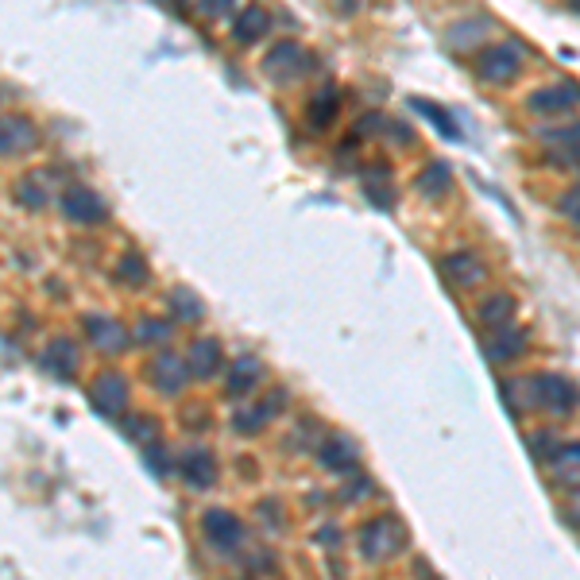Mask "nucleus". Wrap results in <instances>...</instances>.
I'll return each mask as SVG.
<instances>
[{
	"label": "nucleus",
	"mask_w": 580,
	"mask_h": 580,
	"mask_svg": "<svg viewBox=\"0 0 580 580\" xmlns=\"http://www.w3.org/2000/svg\"><path fill=\"white\" fill-rule=\"evenodd\" d=\"M356 550L364 561H372V565H383V561H391L395 553L406 550V526L403 519H395V515H372V519L360 526V534H356Z\"/></svg>",
	"instance_id": "1"
},
{
	"label": "nucleus",
	"mask_w": 580,
	"mask_h": 580,
	"mask_svg": "<svg viewBox=\"0 0 580 580\" xmlns=\"http://www.w3.org/2000/svg\"><path fill=\"white\" fill-rule=\"evenodd\" d=\"M534 410L550 414V418H573L580 410V387L569 376L557 372H538L534 376Z\"/></svg>",
	"instance_id": "2"
},
{
	"label": "nucleus",
	"mask_w": 580,
	"mask_h": 580,
	"mask_svg": "<svg viewBox=\"0 0 580 580\" xmlns=\"http://www.w3.org/2000/svg\"><path fill=\"white\" fill-rule=\"evenodd\" d=\"M522 62H526V55H522L519 43H492V47L480 51L476 74H480V82H488V86H507V82L519 78Z\"/></svg>",
	"instance_id": "3"
},
{
	"label": "nucleus",
	"mask_w": 580,
	"mask_h": 580,
	"mask_svg": "<svg viewBox=\"0 0 580 580\" xmlns=\"http://www.w3.org/2000/svg\"><path fill=\"white\" fill-rule=\"evenodd\" d=\"M202 534H205V546L217 553H236V550H244V542H248V526L236 519L232 511H225V507L205 511Z\"/></svg>",
	"instance_id": "4"
},
{
	"label": "nucleus",
	"mask_w": 580,
	"mask_h": 580,
	"mask_svg": "<svg viewBox=\"0 0 580 580\" xmlns=\"http://www.w3.org/2000/svg\"><path fill=\"white\" fill-rule=\"evenodd\" d=\"M147 376L155 383V391L159 395H167V399H178L186 387H190V364H186V356H178L174 348H159L155 356H151V364H147Z\"/></svg>",
	"instance_id": "5"
},
{
	"label": "nucleus",
	"mask_w": 580,
	"mask_h": 580,
	"mask_svg": "<svg viewBox=\"0 0 580 580\" xmlns=\"http://www.w3.org/2000/svg\"><path fill=\"white\" fill-rule=\"evenodd\" d=\"M441 275L453 290H480L488 283V260L472 248H457V252L441 256Z\"/></svg>",
	"instance_id": "6"
},
{
	"label": "nucleus",
	"mask_w": 580,
	"mask_h": 580,
	"mask_svg": "<svg viewBox=\"0 0 580 580\" xmlns=\"http://www.w3.org/2000/svg\"><path fill=\"white\" fill-rule=\"evenodd\" d=\"M526 348H530V333L519 329V325H503V329L484 333V360H488L492 368H511V364H519L522 356H526Z\"/></svg>",
	"instance_id": "7"
},
{
	"label": "nucleus",
	"mask_w": 580,
	"mask_h": 580,
	"mask_svg": "<svg viewBox=\"0 0 580 580\" xmlns=\"http://www.w3.org/2000/svg\"><path fill=\"white\" fill-rule=\"evenodd\" d=\"M310 62H314V58L306 55V47L287 39V43H275V47H271V55L263 58V70H267L271 82H283V86H287V82H298V78L310 70Z\"/></svg>",
	"instance_id": "8"
},
{
	"label": "nucleus",
	"mask_w": 580,
	"mask_h": 580,
	"mask_svg": "<svg viewBox=\"0 0 580 580\" xmlns=\"http://www.w3.org/2000/svg\"><path fill=\"white\" fill-rule=\"evenodd\" d=\"M526 109L534 116H569L580 109V86L577 82H553V86L534 89L526 97Z\"/></svg>",
	"instance_id": "9"
},
{
	"label": "nucleus",
	"mask_w": 580,
	"mask_h": 580,
	"mask_svg": "<svg viewBox=\"0 0 580 580\" xmlns=\"http://www.w3.org/2000/svg\"><path fill=\"white\" fill-rule=\"evenodd\" d=\"M318 461L325 472H333V476H352V472H360V449H356V441L345 434H333V437H321L318 445Z\"/></svg>",
	"instance_id": "10"
},
{
	"label": "nucleus",
	"mask_w": 580,
	"mask_h": 580,
	"mask_svg": "<svg viewBox=\"0 0 580 580\" xmlns=\"http://www.w3.org/2000/svg\"><path fill=\"white\" fill-rule=\"evenodd\" d=\"M174 468H178V476L190 484V488H213L217 484V461H213V453L202 449V445H190V449H182L178 457H174Z\"/></svg>",
	"instance_id": "11"
},
{
	"label": "nucleus",
	"mask_w": 580,
	"mask_h": 580,
	"mask_svg": "<svg viewBox=\"0 0 580 580\" xmlns=\"http://www.w3.org/2000/svg\"><path fill=\"white\" fill-rule=\"evenodd\" d=\"M287 391L283 387H275L263 403H256V406H244V410H236V418H232V430L236 434H244V437H256L271 422V418H279L283 414V406H287Z\"/></svg>",
	"instance_id": "12"
},
{
	"label": "nucleus",
	"mask_w": 580,
	"mask_h": 580,
	"mask_svg": "<svg viewBox=\"0 0 580 580\" xmlns=\"http://www.w3.org/2000/svg\"><path fill=\"white\" fill-rule=\"evenodd\" d=\"M89 403H93L97 414H105V418H120L124 406H128V383H124V376L101 372V376L89 383Z\"/></svg>",
	"instance_id": "13"
},
{
	"label": "nucleus",
	"mask_w": 580,
	"mask_h": 580,
	"mask_svg": "<svg viewBox=\"0 0 580 580\" xmlns=\"http://www.w3.org/2000/svg\"><path fill=\"white\" fill-rule=\"evenodd\" d=\"M263 360L260 356H252V352H240L236 360H232L229 376H225V395L229 399H248V395H256L263 383Z\"/></svg>",
	"instance_id": "14"
},
{
	"label": "nucleus",
	"mask_w": 580,
	"mask_h": 580,
	"mask_svg": "<svg viewBox=\"0 0 580 580\" xmlns=\"http://www.w3.org/2000/svg\"><path fill=\"white\" fill-rule=\"evenodd\" d=\"M542 468H546L553 488H561V492L580 488V441H561L557 453Z\"/></svg>",
	"instance_id": "15"
},
{
	"label": "nucleus",
	"mask_w": 580,
	"mask_h": 580,
	"mask_svg": "<svg viewBox=\"0 0 580 580\" xmlns=\"http://www.w3.org/2000/svg\"><path fill=\"white\" fill-rule=\"evenodd\" d=\"M86 341L97 352H105V356H120V352H128V345H132V333L116 318L93 314V318H86Z\"/></svg>",
	"instance_id": "16"
},
{
	"label": "nucleus",
	"mask_w": 580,
	"mask_h": 580,
	"mask_svg": "<svg viewBox=\"0 0 580 580\" xmlns=\"http://www.w3.org/2000/svg\"><path fill=\"white\" fill-rule=\"evenodd\" d=\"M515 314H519L515 294H507V290H488V294L480 298V306H476V325H480L484 333H492V329H503V325H515Z\"/></svg>",
	"instance_id": "17"
},
{
	"label": "nucleus",
	"mask_w": 580,
	"mask_h": 580,
	"mask_svg": "<svg viewBox=\"0 0 580 580\" xmlns=\"http://www.w3.org/2000/svg\"><path fill=\"white\" fill-rule=\"evenodd\" d=\"M39 144L35 124L24 116H0V155H24Z\"/></svg>",
	"instance_id": "18"
},
{
	"label": "nucleus",
	"mask_w": 580,
	"mask_h": 580,
	"mask_svg": "<svg viewBox=\"0 0 580 580\" xmlns=\"http://www.w3.org/2000/svg\"><path fill=\"white\" fill-rule=\"evenodd\" d=\"M186 364H190V376L194 379H213L225 368V356H221V341L217 337H198L190 352H186Z\"/></svg>",
	"instance_id": "19"
},
{
	"label": "nucleus",
	"mask_w": 580,
	"mask_h": 580,
	"mask_svg": "<svg viewBox=\"0 0 580 580\" xmlns=\"http://www.w3.org/2000/svg\"><path fill=\"white\" fill-rule=\"evenodd\" d=\"M78 364H82V352H78V345H74L70 337L51 341L47 356H43V368H47L55 379H74L78 376Z\"/></svg>",
	"instance_id": "20"
},
{
	"label": "nucleus",
	"mask_w": 580,
	"mask_h": 580,
	"mask_svg": "<svg viewBox=\"0 0 580 580\" xmlns=\"http://www.w3.org/2000/svg\"><path fill=\"white\" fill-rule=\"evenodd\" d=\"M499 399L503 406L511 410V418L519 422L534 410V376H522V379H499Z\"/></svg>",
	"instance_id": "21"
},
{
	"label": "nucleus",
	"mask_w": 580,
	"mask_h": 580,
	"mask_svg": "<svg viewBox=\"0 0 580 580\" xmlns=\"http://www.w3.org/2000/svg\"><path fill=\"white\" fill-rule=\"evenodd\" d=\"M488 31H492L488 16H468V20H461V24H453V28L445 31V43L453 51H472V47L488 43Z\"/></svg>",
	"instance_id": "22"
},
{
	"label": "nucleus",
	"mask_w": 580,
	"mask_h": 580,
	"mask_svg": "<svg viewBox=\"0 0 580 580\" xmlns=\"http://www.w3.org/2000/svg\"><path fill=\"white\" fill-rule=\"evenodd\" d=\"M62 209H66L74 221H86V225H93V221H105V213H109L105 202H101L93 190H78V186L62 194Z\"/></svg>",
	"instance_id": "23"
},
{
	"label": "nucleus",
	"mask_w": 580,
	"mask_h": 580,
	"mask_svg": "<svg viewBox=\"0 0 580 580\" xmlns=\"http://www.w3.org/2000/svg\"><path fill=\"white\" fill-rule=\"evenodd\" d=\"M418 194L422 198H430V202H441V198H449V190H453V171H449V163H430L426 171L418 174Z\"/></svg>",
	"instance_id": "24"
},
{
	"label": "nucleus",
	"mask_w": 580,
	"mask_h": 580,
	"mask_svg": "<svg viewBox=\"0 0 580 580\" xmlns=\"http://www.w3.org/2000/svg\"><path fill=\"white\" fill-rule=\"evenodd\" d=\"M267 31H271V16L263 8H244L240 20H236V28H232V35H236L240 47H252V43H260Z\"/></svg>",
	"instance_id": "25"
},
{
	"label": "nucleus",
	"mask_w": 580,
	"mask_h": 580,
	"mask_svg": "<svg viewBox=\"0 0 580 580\" xmlns=\"http://www.w3.org/2000/svg\"><path fill=\"white\" fill-rule=\"evenodd\" d=\"M337 101H341V93L333 86H321L314 97H310V105H306V120H310V128H329L333 124V116H337Z\"/></svg>",
	"instance_id": "26"
},
{
	"label": "nucleus",
	"mask_w": 580,
	"mask_h": 580,
	"mask_svg": "<svg viewBox=\"0 0 580 580\" xmlns=\"http://www.w3.org/2000/svg\"><path fill=\"white\" fill-rule=\"evenodd\" d=\"M364 194L379 205V209H391L395 205V186H391V174L387 167H372V171H364Z\"/></svg>",
	"instance_id": "27"
},
{
	"label": "nucleus",
	"mask_w": 580,
	"mask_h": 580,
	"mask_svg": "<svg viewBox=\"0 0 580 580\" xmlns=\"http://www.w3.org/2000/svg\"><path fill=\"white\" fill-rule=\"evenodd\" d=\"M410 105H414V109H418V113L426 116V120H430V124H434L437 132H441V136H445V140H461V124H457V120H453V116L445 113V109H441V105H434V101H422V97H414V101H410Z\"/></svg>",
	"instance_id": "28"
},
{
	"label": "nucleus",
	"mask_w": 580,
	"mask_h": 580,
	"mask_svg": "<svg viewBox=\"0 0 580 580\" xmlns=\"http://www.w3.org/2000/svg\"><path fill=\"white\" fill-rule=\"evenodd\" d=\"M171 310H174V318L186 321V325H198V321L205 318L202 298H198L194 290H186V287H178V290H174V294H171Z\"/></svg>",
	"instance_id": "29"
},
{
	"label": "nucleus",
	"mask_w": 580,
	"mask_h": 580,
	"mask_svg": "<svg viewBox=\"0 0 580 580\" xmlns=\"http://www.w3.org/2000/svg\"><path fill=\"white\" fill-rule=\"evenodd\" d=\"M171 337H174V321H159V318L140 321V329L132 333V341H140L147 348H167Z\"/></svg>",
	"instance_id": "30"
},
{
	"label": "nucleus",
	"mask_w": 580,
	"mask_h": 580,
	"mask_svg": "<svg viewBox=\"0 0 580 580\" xmlns=\"http://www.w3.org/2000/svg\"><path fill=\"white\" fill-rule=\"evenodd\" d=\"M124 434L132 437V441H136V445H155V441H159V422H155V418H147V414H128V418H124Z\"/></svg>",
	"instance_id": "31"
},
{
	"label": "nucleus",
	"mask_w": 580,
	"mask_h": 580,
	"mask_svg": "<svg viewBox=\"0 0 580 580\" xmlns=\"http://www.w3.org/2000/svg\"><path fill=\"white\" fill-rule=\"evenodd\" d=\"M526 445H530V457L538 464H546L557 453V445H561V437L553 434L550 426H542V430H534V434L526 437Z\"/></svg>",
	"instance_id": "32"
},
{
	"label": "nucleus",
	"mask_w": 580,
	"mask_h": 580,
	"mask_svg": "<svg viewBox=\"0 0 580 580\" xmlns=\"http://www.w3.org/2000/svg\"><path fill=\"white\" fill-rule=\"evenodd\" d=\"M345 480H348V488H345V492H341V499H345V503H356V499H368V495L376 492V484H372V476H368L364 468H360V472H352V476H345Z\"/></svg>",
	"instance_id": "33"
},
{
	"label": "nucleus",
	"mask_w": 580,
	"mask_h": 580,
	"mask_svg": "<svg viewBox=\"0 0 580 580\" xmlns=\"http://www.w3.org/2000/svg\"><path fill=\"white\" fill-rule=\"evenodd\" d=\"M116 279H120V283H147L151 271H147V263L140 260V256H124L120 271H116Z\"/></svg>",
	"instance_id": "34"
},
{
	"label": "nucleus",
	"mask_w": 580,
	"mask_h": 580,
	"mask_svg": "<svg viewBox=\"0 0 580 580\" xmlns=\"http://www.w3.org/2000/svg\"><path fill=\"white\" fill-rule=\"evenodd\" d=\"M144 461L159 472V476H167L171 472V461H167V453H163V441H155V445H147L144 449Z\"/></svg>",
	"instance_id": "35"
},
{
	"label": "nucleus",
	"mask_w": 580,
	"mask_h": 580,
	"mask_svg": "<svg viewBox=\"0 0 580 580\" xmlns=\"http://www.w3.org/2000/svg\"><path fill=\"white\" fill-rule=\"evenodd\" d=\"M198 8L209 20H221V16H229L232 8H236V0H198Z\"/></svg>",
	"instance_id": "36"
},
{
	"label": "nucleus",
	"mask_w": 580,
	"mask_h": 580,
	"mask_svg": "<svg viewBox=\"0 0 580 580\" xmlns=\"http://www.w3.org/2000/svg\"><path fill=\"white\" fill-rule=\"evenodd\" d=\"M565 522H569L573 530H580V488L569 492V503H565Z\"/></svg>",
	"instance_id": "37"
},
{
	"label": "nucleus",
	"mask_w": 580,
	"mask_h": 580,
	"mask_svg": "<svg viewBox=\"0 0 580 580\" xmlns=\"http://www.w3.org/2000/svg\"><path fill=\"white\" fill-rule=\"evenodd\" d=\"M318 542H321V546H325V550H329V546L337 550V546H341V526H337V522L321 526V530H318Z\"/></svg>",
	"instance_id": "38"
},
{
	"label": "nucleus",
	"mask_w": 580,
	"mask_h": 580,
	"mask_svg": "<svg viewBox=\"0 0 580 580\" xmlns=\"http://www.w3.org/2000/svg\"><path fill=\"white\" fill-rule=\"evenodd\" d=\"M569 132H573V140H577V147H580V120L577 124H569Z\"/></svg>",
	"instance_id": "39"
},
{
	"label": "nucleus",
	"mask_w": 580,
	"mask_h": 580,
	"mask_svg": "<svg viewBox=\"0 0 580 580\" xmlns=\"http://www.w3.org/2000/svg\"><path fill=\"white\" fill-rule=\"evenodd\" d=\"M569 4H573V8H577V12H580V0H569Z\"/></svg>",
	"instance_id": "40"
},
{
	"label": "nucleus",
	"mask_w": 580,
	"mask_h": 580,
	"mask_svg": "<svg viewBox=\"0 0 580 580\" xmlns=\"http://www.w3.org/2000/svg\"><path fill=\"white\" fill-rule=\"evenodd\" d=\"M577 190H580V182H577Z\"/></svg>",
	"instance_id": "41"
},
{
	"label": "nucleus",
	"mask_w": 580,
	"mask_h": 580,
	"mask_svg": "<svg viewBox=\"0 0 580 580\" xmlns=\"http://www.w3.org/2000/svg\"><path fill=\"white\" fill-rule=\"evenodd\" d=\"M577 236H580V229H577Z\"/></svg>",
	"instance_id": "42"
}]
</instances>
